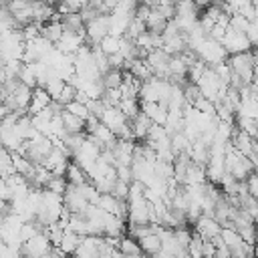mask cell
<instances>
[{
  "label": "cell",
  "instance_id": "obj_1",
  "mask_svg": "<svg viewBox=\"0 0 258 258\" xmlns=\"http://www.w3.org/2000/svg\"><path fill=\"white\" fill-rule=\"evenodd\" d=\"M24 38L20 30H10L0 34V58L6 62H22L24 54Z\"/></svg>",
  "mask_w": 258,
  "mask_h": 258
},
{
  "label": "cell",
  "instance_id": "obj_2",
  "mask_svg": "<svg viewBox=\"0 0 258 258\" xmlns=\"http://www.w3.org/2000/svg\"><path fill=\"white\" fill-rule=\"evenodd\" d=\"M194 54L198 56V60H202L206 67H214V64H220V62H226L228 60V52L224 50V46L212 38H204L196 44L194 48Z\"/></svg>",
  "mask_w": 258,
  "mask_h": 258
},
{
  "label": "cell",
  "instance_id": "obj_3",
  "mask_svg": "<svg viewBox=\"0 0 258 258\" xmlns=\"http://www.w3.org/2000/svg\"><path fill=\"white\" fill-rule=\"evenodd\" d=\"M228 64H230L232 73L242 79L244 85H250V81L254 77V54H252V50L228 56Z\"/></svg>",
  "mask_w": 258,
  "mask_h": 258
},
{
  "label": "cell",
  "instance_id": "obj_4",
  "mask_svg": "<svg viewBox=\"0 0 258 258\" xmlns=\"http://www.w3.org/2000/svg\"><path fill=\"white\" fill-rule=\"evenodd\" d=\"M69 163H71V157H69L60 147L54 145V149L44 157V161H42L40 165H42L44 169H48L50 175H54V177H64Z\"/></svg>",
  "mask_w": 258,
  "mask_h": 258
},
{
  "label": "cell",
  "instance_id": "obj_5",
  "mask_svg": "<svg viewBox=\"0 0 258 258\" xmlns=\"http://www.w3.org/2000/svg\"><path fill=\"white\" fill-rule=\"evenodd\" d=\"M224 46V50L228 52V56L232 54H242V52H250L252 50V44L250 40L246 38V34H240V32H234L232 28H226V34L220 42Z\"/></svg>",
  "mask_w": 258,
  "mask_h": 258
},
{
  "label": "cell",
  "instance_id": "obj_6",
  "mask_svg": "<svg viewBox=\"0 0 258 258\" xmlns=\"http://www.w3.org/2000/svg\"><path fill=\"white\" fill-rule=\"evenodd\" d=\"M109 34V16H97L85 24L87 44H99Z\"/></svg>",
  "mask_w": 258,
  "mask_h": 258
},
{
  "label": "cell",
  "instance_id": "obj_7",
  "mask_svg": "<svg viewBox=\"0 0 258 258\" xmlns=\"http://www.w3.org/2000/svg\"><path fill=\"white\" fill-rule=\"evenodd\" d=\"M62 206L71 212V214H85V210L89 208V202L83 198V194L79 191V187H73V185H69L67 187V191H64V196H62Z\"/></svg>",
  "mask_w": 258,
  "mask_h": 258
},
{
  "label": "cell",
  "instance_id": "obj_8",
  "mask_svg": "<svg viewBox=\"0 0 258 258\" xmlns=\"http://www.w3.org/2000/svg\"><path fill=\"white\" fill-rule=\"evenodd\" d=\"M87 42V36L83 34H75V32H62L60 40L54 44V48L67 56H75V52Z\"/></svg>",
  "mask_w": 258,
  "mask_h": 258
},
{
  "label": "cell",
  "instance_id": "obj_9",
  "mask_svg": "<svg viewBox=\"0 0 258 258\" xmlns=\"http://www.w3.org/2000/svg\"><path fill=\"white\" fill-rule=\"evenodd\" d=\"M101 244H103V238L85 236V238H81V244H79V248L75 250V254L71 258H99Z\"/></svg>",
  "mask_w": 258,
  "mask_h": 258
},
{
  "label": "cell",
  "instance_id": "obj_10",
  "mask_svg": "<svg viewBox=\"0 0 258 258\" xmlns=\"http://www.w3.org/2000/svg\"><path fill=\"white\" fill-rule=\"evenodd\" d=\"M202 240H212V238H216V236H220V230H222V226L214 220V218H208V216H202L196 224H194V228H191Z\"/></svg>",
  "mask_w": 258,
  "mask_h": 258
},
{
  "label": "cell",
  "instance_id": "obj_11",
  "mask_svg": "<svg viewBox=\"0 0 258 258\" xmlns=\"http://www.w3.org/2000/svg\"><path fill=\"white\" fill-rule=\"evenodd\" d=\"M141 105V103H139ZM167 105H163V103H143L141 105V113H145L147 115V119L153 123V125H159V127H163L165 125V121H167Z\"/></svg>",
  "mask_w": 258,
  "mask_h": 258
},
{
  "label": "cell",
  "instance_id": "obj_12",
  "mask_svg": "<svg viewBox=\"0 0 258 258\" xmlns=\"http://www.w3.org/2000/svg\"><path fill=\"white\" fill-rule=\"evenodd\" d=\"M62 24H60V16L54 12V16H52V20L50 22H46V24H42L40 26V38H44V40H48L52 46L60 40V36H62Z\"/></svg>",
  "mask_w": 258,
  "mask_h": 258
},
{
  "label": "cell",
  "instance_id": "obj_13",
  "mask_svg": "<svg viewBox=\"0 0 258 258\" xmlns=\"http://www.w3.org/2000/svg\"><path fill=\"white\" fill-rule=\"evenodd\" d=\"M50 97H48V93L42 89V87H36L34 91H32V99H30V105H28V117H34V115H38V113H42L44 109H48V105H50Z\"/></svg>",
  "mask_w": 258,
  "mask_h": 258
},
{
  "label": "cell",
  "instance_id": "obj_14",
  "mask_svg": "<svg viewBox=\"0 0 258 258\" xmlns=\"http://www.w3.org/2000/svg\"><path fill=\"white\" fill-rule=\"evenodd\" d=\"M107 129H111L113 133L117 131V129H121L125 123H127V119H125V115L117 109V107H107L105 111H103V115H101V119H99Z\"/></svg>",
  "mask_w": 258,
  "mask_h": 258
},
{
  "label": "cell",
  "instance_id": "obj_15",
  "mask_svg": "<svg viewBox=\"0 0 258 258\" xmlns=\"http://www.w3.org/2000/svg\"><path fill=\"white\" fill-rule=\"evenodd\" d=\"M129 125H131V131H133V139L135 141H145V137H147V133H149L153 123L147 119L145 113H139L133 121H129Z\"/></svg>",
  "mask_w": 258,
  "mask_h": 258
},
{
  "label": "cell",
  "instance_id": "obj_16",
  "mask_svg": "<svg viewBox=\"0 0 258 258\" xmlns=\"http://www.w3.org/2000/svg\"><path fill=\"white\" fill-rule=\"evenodd\" d=\"M60 119H62V127L67 131V135H85V121L62 111L60 113Z\"/></svg>",
  "mask_w": 258,
  "mask_h": 258
},
{
  "label": "cell",
  "instance_id": "obj_17",
  "mask_svg": "<svg viewBox=\"0 0 258 258\" xmlns=\"http://www.w3.org/2000/svg\"><path fill=\"white\" fill-rule=\"evenodd\" d=\"M137 242H139V248H141L143 256H157L161 252V238L157 234H147Z\"/></svg>",
  "mask_w": 258,
  "mask_h": 258
},
{
  "label": "cell",
  "instance_id": "obj_18",
  "mask_svg": "<svg viewBox=\"0 0 258 258\" xmlns=\"http://www.w3.org/2000/svg\"><path fill=\"white\" fill-rule=\"evenodd\" d=\"M64 179H67V183H69V185H73V187H81V185H85V183L89 181L87 173H85V171H83L75 161H71V163H69L67 173H64Z\"/></svg>",
  "mask_w": 258,
  "mask_h": 258
},
{
  "label": "cell",
  "instance_id": "obj_19",
  "mask_svg": "<svg viewBox=\"0 0 258 258\" xmlns=\"http://www.w3.org/2000/svg\"><path fill=\"white\" fill-rule=\"evenodd\" d=\"M208 181L206 177V167L198 165V163H189L187 171H185V181L183 185H204Z\"/></svg>",
  "mask_w": 258,
  "mask_h": 258
},
{
  "label": "cell",
  "instance_id": "obj_20",
  "mask_svg": "<svg viewBox=\"0 0 258 258\" xmlns=\"http://www.w3.org/2000/svg\"><path fill=\"white\" fill-rule=\"evenodd\" d=\"M117 252H119L121 256H143V252H141V248H139V242L133 240V238L127 236V234L119 238Z\"/></svg>",
  "mask_w": 258,
  "mask_h": 258
},
{
  "label": "cell",
  "instance_id": "obj_21",
  "mask_svg": "<svg viewBox=\"0 0 258 258\" xmlns=\"http://www.w3.org/2000/svg\"><path fill=\"white\" fill-rule=\"evenodd\" d=\"M10 159H12V171L22 175L24 179H28V175L32 173L34 169V163H30L26 157H22L20 153H10Z\"/></svg>",
  "mask_w": 258,
  "mask_h": 258
},
{
  "label": "cell",
  "instance_id": "obj_22",
  "mask_svg": "<svg viewBox=\"0 0 258 258\" xmlns=\"http://www.w3.org/2000/svg\"><path fill=\"white\" fill-rule=\"evenodd\" d=\"M165 26H167V20H163L159 12L151 10L149 16H147V20H145V28H147V32H149V34H157V36H161L163 30H165Z\"/></svg>",
  "mask_w": 258,
  "mask_h": 258
},
{
  "label": "cell",
  "instance_id": "obj_23",
  "mask_svg": "<svg viewBox=\"0 0 258 258\" xmlns=\"http://www.w3.org/2000/svg\"><path fill=\"white\" fill-rule=\"evenodd\" d=\"M79 244H81V236H77V234H73V232H64L62 234V240H60V244H58V250L64 254V256H73L75 254V250L79 248Z\"/></svg>",
  "mask_w": 258,
  "mask_h": 258
},
{
  "label": "cell",
  "instance_id": "obj_24",
  "mask_svg": "<svg viewBox=\"0 0 258 258\" xmlns=\"http://www.w3.org/2000/svg\"><path fill=\"white\" fill-rule=\"evenodd\" d=\"M16 79H18V83L20 85H24V87H28V89H36L38 87V81H36V75H34V71H32V67L30 64H20V69H18V75H16Z\"/></svg>",
  "mask_w": 258,
  "mask_h": 258
},
{
  "label": "cell",
  "instance_id": "obj_25",
  "mask_svg": "<svg viewBox=\"0 0 258 258\" xmlns=\"http://www.w3.org/2000/svg\"><path fill=\"white\" fill-rule=\"evenodd\" d=\"M101 81H103L105 91L119 89V87H121V83H123V71H119V69H109V71L101 77Z\"/></svg>",
  "mask_w": 258,
  "mask_h": 258
},
{
  "label": "cell",
  "instance_id": "obj_26",
  "mask_svg": "<svg viewBox=\"0 0 258 258\" xmlns=\"http://www.w3.org/2000/svg\"><path fill=\"white\" fill-rule=\"evenodd\" d=\"M123 115H125V119L127 121H133L139 113H141V105H139V101L137 99H123L121 103H119V107H117Z\"/></svg>",
  "mask_w": 258,
  "mask_h": 258
},
{
  "label": "cell",
  "instance_id": "obj_27",
  "mask_svg": "<svg viewBox=\"0 0 258 258\" xmlns=\"http://www.w3.org/2000/svg\"><path fill=\"white\" fill-rule=\"evenodd\" d=\"M119 46H121V38L111 36V34H107V36H105V38L99 42V50H101L105 56L117 54V52H119Z\"/></svg>",
  "mask_w": 258,
  "mask_h": 258
},
{
  "label": "cell",
  "instance_id": "obj_28",
  "mask_svg": "<svg viewBox=\"0 0 258 258\" xmlns=\"http://www.w3.org/2000/svg\"><path fill=\"white\" fill-rule=\"evenodd\" d=\"M67 187H69V183H67V179L64 177H50L48 179V183H46V187H44V191H50V194H54V196H64V191H67Z\"/></svg>",
  "mask_w": 258,
  "mask_h": 258
},
{
  "label": "cell",
  "instance_id": "obj_29",
  "mask_svg": "<svg viewBox=\"0 0 258 258\" xmlns=\"http://www.w3.org/2000/svg\"><path fill=\"white\" fill-rule=\"evenodd\" d=\"M79 191H81V194H83V198L89 202V206H97V202H99L101 194H99V189H97L91 181H87L85 185H81V187H79Z\"/></svg>",
  "mask_w": 258,
  "mask_h": 258
},
{
  "label": "cell",
  "instance_id": "obj_30",
  "mask_svg": "<svg viewBox=\"0 0 258 258\" xmlns=\"http://www.w3.org/2000/svg\"><path fill=\"white\" fill-rule=\"evenodd\" d=\"M220 238H222V242H224L228 248H234V246H240V244H242L240 234H238L236 230H230V228H222V230H220Z\"/></svg>",
  "mask_w": 258,
  "mask_h": 258
},
{
  "label": "cell",
  "instance_id": "obj_31",
  "mask_svg": "<svg viewBox=\"0 0 258 258\" xmlns=\"http://www.w3.org/2000/svg\"><path fill=\"white\" fill-rule=\"evenodd\" d=\"M64 111L67 113H71V115H75V117H79V119H83V121H87L89 119V109H87V105L85 103H79V101H73V103H69L67 107H64Z\"/></svg>",
  "mask_w": 258,
  "mask_h": 258
},
{
  "label": "cell",
  "instance_id": "obj_32",
  "mask_svg": "<svg viewBox=\"0 0 258 258\" xmlns=\"http://www.w3.org/2000/svg\"><path fill=\"white\" fill-rule=\"evenodd\" d=\"M181 89H183V99H185V105H187V107H194V103H196V101L202 97V93H200L198 85L187 83V85H183Z\"/></svg>",
  "mask_w": 258,
  "mask_h": 258
},
{
  "label": "cell",
  "instance_id": "obj_33",
  "mask_svg": "<svg viewBox=\"0 0 258 258\" xmlns=\"http://www.w3.org/2000/svg\"><path fill=\"white\" fill-rule=\"evenodd\" d=\"M75 97H77V89H75L71 83H64V87H62V91H60V95H58L56 101H58L62 107H67L69 103L75 101Z\"/></svg>",
  "mask_w": 258,
  "mask_h": 258
},
{
  "label": "cell",
  "instance_id": "obj_34",
  "mask_svg": "<svg viewBox=\"0 0 258 258\" xmlns=\"http://www.w3.org/2000/svg\"><path fill=\"white\" fill-rule=\"evenodd\" d=\"M101 101H103L105 107H119V103L123 101V97H121V91L119 89H111V91H105V95L101 97Z\"/></svg>",
  "mask_w": 258,
  "mask_h": 258
},
{
  "label": "cell",
  "instance_id": "obj_35",
  "mask_svg": "<svg viewBox=\"0 0 258 258\" xmlns=\"http://www.w3.org/2000/svg\"><path fill=\"white\" fill-rule=\"evenodd\" d=\"M194 109L200 111V113H204V115H208V117H216V105H214L212 101L204 99V97H200V99L194 103Z\"/></svg>",
  "mask_w": 258,
  "mask_h": 258
},
{
  "label": "cell",
  "instance_id": "obj_36",
  "mask_svg": "<svg viewBox=\"0 0 258 258\" xmlns=\"http://www.w3.org/2000/svg\"><path fill=\"white\" fill-rule=\"evenodd\" d=\"M129 185L131 183H123V181H115V185H113V189H111V196L113 198H117L119 202H127L129 200Z\"/></svg>",
  "mask_w": 258,
  "mask_h": 258
},
{
  "label": "cell",
  "instance_id": "obj_37",
  "mask_svg": "<svg viewBox=\"0 0 258 258\" xmlns=\"http://www.w3.org/2000/svg\"><path fill=\"white\" fill-rule=\"evenodd\" d=\"M214 69V73L218 75V79L222 81V83H230V77H232V69H230V64H228V60L226 62H220V64H214L212 67Z\"/></svg>",
  "mask_w": 258,
  "mask_h": 258
},
{
  "label": "cell",
  "instance_id": "obj_38",
  "mask_svg": "<svg viewBox=\"0 0 258 258\" xmlns=\"http://www.w3.org/2000/svg\"><path fill=\"white\" fill-rule=\"evenodd\" d=\"M246 38L250 40L252 48H258V18L248 24V28H246Z\"/></svg>",
  "mask_w": 258,
  "mask_h": 258
},
{
  "label": "cell",
  "instance_id": "obj_39",
  "mask_svg": "<svg viewBox=\"0 0 258 258\" xmlns=\"http://www.w3.org/2000/svg\"><path fill=\"white\" fill-rule=\"evenodd\" d=\"M115 173H117V179L123 181V183H131L133 181L131 167H127V165H115Z\"/></svg>",
  "mask_w": 258,
  "mask_h": 258
},
{
  "label": "cell",
  "instance_id": "obj_40",
  "mask_svg": "<svg viewBox=\"0 0 258 258\" xmlns=\"http://www.w3.org/2000/svg\"><path fill=\"white\" fill-rule=\"evenodd\" d=\"M246 187H248V196L258 200V173L256 171L246 179Z\"/></svg>",
  "mask_w": 258,
  "mask_h": 258
},
{
  "label": "cell",
  "instance_id": "obj_41",
  "mask_svg": "<svg viewBox=\"0 0 258 258\" xmlns=\"http://www.w3.org/2000/svg\"><path fill=\"white\" fill-rule=\"evenodd\" d=\"M4 4H6V8H8L10 14H16V12L24 10L30 2H28V0H12V2H4Z\"/></svg>",
  "mask_w": 258,
  "mask_h": 258
},
{
  "label": "cell",
  "instance_id": "obj_42",
  "mask_svg": "<svg viewBox=\"0 0 258 258\" xmlns=\"http://www.w3.org/2000/svg\"><path fill=\"white\" fill-rule=\"evenodd\" d=\"M0 258H20V250L8 248V246H0Z\"/></svg>",
  "mask_w": 258,
  "mask_h": 258
},
{
  "label": "cell",
  "instance_id": "obj_43",
  "mask_svg": "<svg viewBox=\"0 0 258 258\" xmlns=\"http://www.w3.org/2000/svg\"><path fill=\"white\" fill-rule=\"evenodd\" d=\"M214 244H212V240H204L202 242V256L204 258H214Z\"/></svg>",
  "mask_w": 258,
  "mask_h": 258
},
{
  "label": "cell",
  "instance_id": "obj_44",
  "mask_svg": "<svg viewBox=\"0 0 258 258\" xmlns=\"http://www.w3.org/2000/svg\"><path fill=\"white\" fill-rule=\"evenodd\" d=\"M0 230H2V218H0Z\"/></svg>",
  "mask_w": 258,
  "mask_h": 258
},
{
  "label": "cell",
  "instance_id": "obj_45",
  "mask_svg": "<svg viewBox=\"0 0 258 258\" xmlns=\"http://www.w3.org/2000/svg\"><path fill=\"white\" fill-rule=\"evenodd\" d=\"M0 8H2V2H0Z\"/></svg>",
  "mask_w": 258,
  "mask_h": 258
},
{
  "label": "cell",
  "instance_id": "obj_46",
  "mask_svg": "<svg viewBox=\"0 0 258 258\" xmlns=\"http://www.w3.org/2000/svg\"><path fill=\"white\" fill-rule=\"evenodd\" d=\"M256 202H258V200H256Z\"/></svg>",
  "mask_w": 258,
  "mask_h": 258
}]
</instances>
